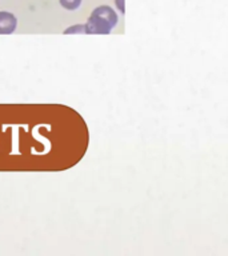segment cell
<instances>
[{"mask_svg":"<svg viewBox=\"0 0 228 256\" xmlns=\"http://www.w3.org/2000/svg\"><path fill=\"white\" fill-rule=\"evenodd\" d=\"M118 23L116 12L108 6H100L92 11L86 23V34H110Z\"/></svg>","mask_w":228,"mask_h":256,"instance_id":"cell-1","label":"cell"},{"mask_svg":"<svg viewBox=\"0 0 228 256\" xmlns=\"http://www.w3.org/2000/svg\"><path fill=\"white\" fill-rule=\"evenodd\" d=\"M18 19L11 12H0V35H11L16 30Z\"/></svg>","mask_w":228,"mask_h":256,"instance_id":"cell-2","label":"cell"},{"mask_svg":"<svg viewBox=\"0 0 228 256\" xmlns=\"http://www.w3.org/2000/svg\"><path fill=\"white\" fill-rule=\"evenodd\" d=\"M60 4H62V7L68 10V11H74V10L80 7L82 0H60Z\"/></svg>","mask_w":228,"mask_h":256,"instance_id":"cell-3","label":"cell"},{"mask_svg":"<svg viewBox=\"0 0 228 256\" xmlns=\"http://www.w3.org/2000/svg\"><path fill=\"white\" fill-rule=\"evenodd\" d=\"M66 35H70V34H86V26H72V27L67 28L64 31Z\"/></svg>","mask_w":228,"mask_h":256,"instance_id":"cell-4","label":"cell"},{"mask_svg":"<svg viewBox=\"0 0 228 256\" xmlns=\"http://www.w3.org/2000/svg\"><path fill=\"white\" fill-rule=\"evenodd\" d=\"M116 4H118V7H119V10H122V12H124L123 0H116Z\"/></svg>","mask_w":228,"mask_h":256,"instance_id":"cell-5","label":"cell"}]
</instances>
